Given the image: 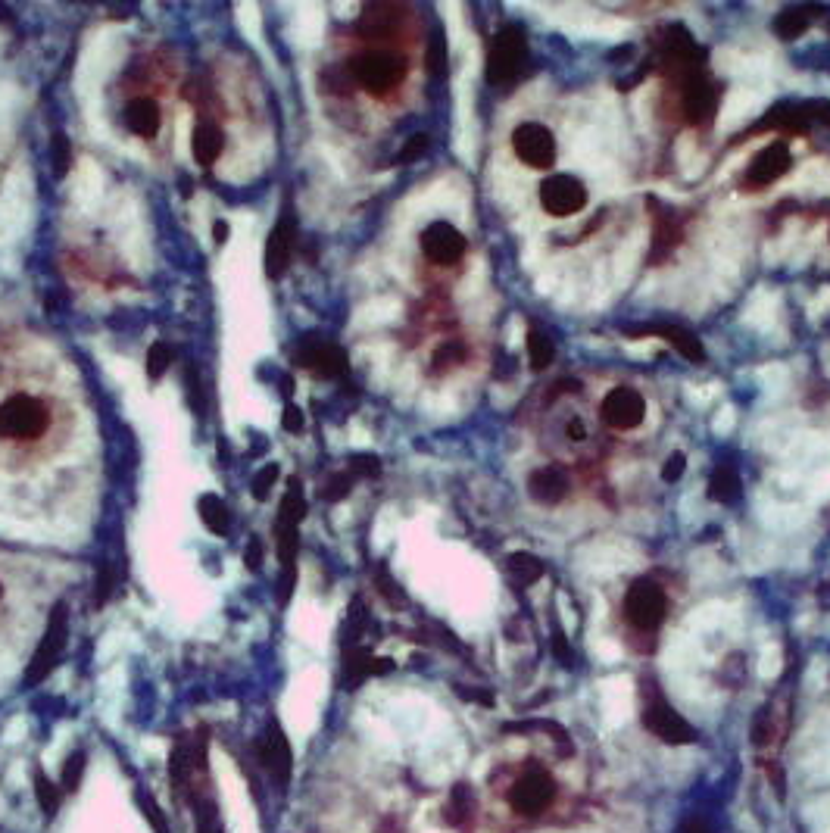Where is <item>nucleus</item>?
Segmentation results:
<instances>
[{"label":"nucleus","instance_id":"f257e3e1","mask_svg":"<svg viewBox=\"0 0 830 833\" xmlns=\"http://www.w3.org/2000/svg\"><path fill=\"white\" fill-rule=\"evenodd\" d=\"M528 66V41L525 32L515 29V25H506L503 32L494 35L487 50V82L494 88H509L522 78Z\"/></svg>","mask_w":830,"mask_h":833},{"label":"nucleus","instance_id":"f03ea898","mask_svg":"<svg viewBox=\"0 0 830 833\" xmlns=\"http://www.w3.org/2000/svg\"><path fill=\"white\" fill-rule=\"evenodd\" d=\"M50 425V412L38 397L29 394H13L10 400L0 403V437L13 440V444H25V440H38Z\"/></svg>","mask_w":830,"mask_h":833},{"label":"nucleus","instance_id":"7ed1b4c3","mask_svg":"<svg viewBox=\"0 0 830 833\" xmlns=\"http://www.w3.org/2000/svg\"><path fill=\"white\" fill-rule=\"evenodd\" d=\"M353 82L369 94H391L406 78V60L394 50H366L350 63Z\"/></svg>","mask_w":830,"mask_h":833},{"label":"nucleus","instance_id":"20e7f679","mask_svg":"<svg viewBox=\"0 0 830 833\" xmlns=\"http://www.w3.org/2000/svg\"><path fill=\"white\" fill-rule=\"evenodd\" d=\"M66 637H69V612L60 603L54 612H50V618H47V631H44V637H41V643L35 649V656L29 662V671H25V684L35 687V684L47 681V674L57 668V662L63 656Z\"/></svg>","mask_w":830,"mask_h":833},{"label":"nucleus","instance_id":"39448f33","mask_svg":"<svg viewBox=\"0 0 830 833\" xmlns=\"http://www.w3.org/2000/svg\"><path fill=\"white\" fill-rule=\"evenodd\" d=\"M668 615V596L653 581H634L625 593V618L634 631L653 634Z\"/></svg>","mask_w":830,"mask_h":833},{"label":"nucleus","instance_id":"423d86ee","mask_svg":"<svg viewBox=\"0 0 830 833\" xmlns=\"http://www.w3.org/2000/svg\"><path fill=\"white\" fill-rule=\"evenodd\" d=\"M306 515V500H303V484L294 478L284 490V500L278 509V559L284 565V571L294 568L297 559V546H300V522Z\"/></svg>","mask_w":830,"mask_h":833},{"label":"nucleus","instance_id":"0eeeda50","mask_svg":"<svg viewBox=\"0 0 830 833\" xmlns=\"http://www.w3.org/2000/svg\"><path fill=\"white\" fill-rule=\"evenodd\" d=\"M540 206L547 210L553 219H568L581 213L587 206V188L584 181L568 175V172H556L540 181Z\"/></svg>","mask_w":830,"mask_h":833},{"label":"nucleus","instance_id":"6e6552de","mask_svg":"<svg viewBox=\"0 0 830 833\" xmlns=\"http://www.w3.org/2000/svg\"><path fill=\"white\" fill-rule=\"evenodd\" d=\"M512 150L528 169L547 172L556 163V138L547 125L540 122H522L512 132Z\"/></svg>","mask_w":830,"mask_h":833},{"label":"nucleus","instance_id":"1a4fd4ad","mask_svg":"<svg viewBox=\"0 0 830 833\" xmlns=\"http://www.w3.org/2000/svg\"><path fill=\"white\" fill-rule=\"evenodd\" d=\"M643 727L650 731L653 737H659L662 743L668 746H687V743H696V731H693V724L687 718H681L678 712H674L668 702L662 699H650L646 702V709H643Z\"/></svg>","mask_w":830,"mask_h":833},{"label":"nucleus","instance_id":"9d476101","mask_svg":"<svg viewBox=\"0 0 830 833\" xmlns=\"http://www.w3.org/2000/svg\"><path fill=\"white\" fill-rule=\"evenodd\" d=\"M556 796V784H553V777L543 771V768H531L525 777H518L515 780V787L509 793V802H512V809L518 815H540V812H547L550 809V802Z\"/></svg>","mask_w":830,"mask_h":833},{"label":"nucleus","instance_id":"9b49d317","mask_svg":"<svg viewBox=\"0 0 830 833\" xmlns=\"http://www.w3.org/2000/svg\"><path fill=\"white\" fill-rule=\"evenodd\" d=\"M600 419L615 431H634L646 419V400L634 387H612L600 403Z\"/></svg>","mask_w":830,"mask_h":833},{"label":"nucleus","instance_id":"f8f14e48","mask_svg":"<svg viewBox=\"0 0 830 833\" xmlns=\"http://www.w3.org/2000/svg\"><path fill=\"white\" fill-rule=\"evenodd\" d=\"M419 244H422L425 259L434 266H456L459 259L465 256V247H469L465 244V234L450 222H431L422 231Z\"/></svg>","mask_w":830,"mask_h":833},{"label":"nucleus","instance_id":"ddd939ff","mask_svg":"<svg viewBox=\"0 0 830 833\" xmlns=\"http://www.w3.org/2000/svg\"><path fill=\"white\" fill-rule=\"evenodd\" d=\"M294 359H297V366L309 369L319 378H337L347 372L344 350L328 341H319V337H306V341H300V347L294 350Z\"/></svg>","mask_w":830,"mask_h":833},{"label":"nucleus","instance_id":"4468645a","mask_svg":"<svg viewBox=\"0 0 830 833\" xmlns=\"http://www.w3.org/2000/svg\"><path fill=\"white\" fill-rule=\"evenodd\" d=\"M790 163H793L790 147L784 141H771L765 150L756 153V160L746 166V188H756L759 191V188L774 185L777 178L787 175Z\"/></svg>","mask_w":830,"mask_h":833},{"label":"nucleus","instance_id":"2eb2a0df","mask_svg":"<svg viewBox=\"0 0 830 833\" xmlns=\"http://www.w3.org/2000/svg\"><path fill=\"white\" fill-rule=\"evenodd\" d=\"M681 110H684V119L693 122V125L712 122V116L718 110V88L699 72L687 75L684 94H681Z\"/></svg>","mask_w":830,"mask_h":833},{"label":"nucleus","instance_id":"dca6fc26","mask_svg":"<svg viewBox=\"0 0 830 833\" xmlns=\"http://www.w3.org/2000/svg\"><path fill=\"white\" fill-rule=\"evenodd\" d=\"M259 759H263V765L269 768L272 780L284 790L288 787V780H291V768H294V756H291V743L288 737L281 734V727L272 721L269 724V731L263 737V743H259Z\"/></svg>","mask_w":830,"mask_h":833},{"label":"nucleus","instance_id":"f3484780","mask_svg":"<svg viewBox=\"0 0 830 833\" xmlns=\"http://www.w3.org/2000/svg\"><path fill=\"white\" fill-rule=\"evenodd\" d=\"M291 256H294V222L291 213H284L266 241V275L281 278L291 266Z\"/></svg>","mask_w":830,"mask_h":833},{"label":"nucleus","instance_id":"a211bd4d","mask_svg":"<svg viewBox=\"0 0 830 833\" xmlns=\"http://www.w3.org/2000/svg\"><path fill=\"white\" fill-rule=\"evenodd\" d=\"M400 7L394 4H369L366 10H362L359 22H356V32L359 38H366V41H387V38H394L397 29H400Z\"/></svg>","mask_w":830,"mask_h":833},{"label":"nucleus","instance_id":"6ab92c4d","mask_svg":"<svg viewBox=\"0 0 830 833\" xmlns=\"http://www.w3.org/2000/svg\"><path fill=\"white\" fill-rule=\"evenodd\" d=\"M568 490H572V481L562 472L559 465H547V468H537V472L528 478V493L531 500L540 506H556L568 497Z\"/></svg>","mask_w":830,"mask_h":833},{"label":"nucleus","instance_id":"aec40b11","mask_svg":"<svg viewBox=\"0 0 830 833\" xmlns=\"http://www.w3.org/2000/svg\"><path fill=\"white\" fill-rule=\"evenodd\" d=\"M625 334L628 337H646V334H659V337H665V341L678 350L684 359H690V362H703L706 359V350H703V344H699V337L693 334V331H687V328H681V325H643V328H625Z\"/></svg>","mask_w":830,"mask_h":833},{"label":"nucleus","instance_id":"412c9836","mask_svg":"<svg viewBox=\"0 0 830 833\" xmlns=\"http://www.w3.org/2000/svg\"><path fill=\"white\" fill-rule=\"evenodd\" d=\"M125 125H128V132L150 141V138H157L160 132V125H163V110H160V103L153 100V97H135V100H128V107H125Z\"/></svg>","mask_w":830,"mask_h":833},{"label":"nucleus","instance_id":"4be33fe9","mask_svg":"<svg viewBox=\"0 0 830 833\" xmlns=\"http://www.w3.org/2000/svg\"><path fill=\"white\" fill-rule=\"evenodd\" d=\"M191 150H194V160L200 163V166H206L210 169L219 156H222V150H225V135H222V128L213 122V119H200L197 125H194V135H191Z\"/></svg>","mask_w":830,"mask_h":833},{"label":"nucleus","instance_id":"5701e85b","mask_svg":"<svg viewBox=\"0 0 830 833\" xmlns=\"http://www.w3.org/2000/svg\"><path fill=\"white\" fill-rule=\"evenodd\" d=\"M662 50H665V57L674 63V66H693V63H703L706 60V50L699 47L687 29H681V25H671V29L665 32V41H662Z\"/></svg>","mask_w":830,"mask_h":833},{"label":"nucleus","instance_id":"b1692460","mask_svg":"<svg viewBox=\"0 0 830 833\" xmlns=\"http://www.w3.org/2000/svg\"><path fill=\"white\" fill-rule=\"evenodd\" d=\"M681 238H684V231H681L678 216L656 203V228H653V259H656V263H659V259H665L674 247H678Z\"/></svg>","mask_w":830,"mask_h":833},{"label":"nucleus","instance_id":"393cba45","mask_svg":"<svg viewBox=\"0 0 830 833\" xmlns=\"http://www.w3.org/2000/svg\"><path fill=\"white\" fill-rule=\"evenodd\" d=\"M821 13H824L821 7H790L774 19V35L784 38V41H796L799 35L809 32L812 19L821 16Z\"/></svg>","mask_w":830,"mask_h":833},{"label":"nucleus","instance_id":"a878e982","mask_svg":"<svg viewBox=\"0 0 830 833\" xmlns=\"http://www.w3.org/2000/svg\"><path fill=\"white\" fill-rule=\"evenodd\" d=\"M740 493H743V487H740V475L734 472V468H728V465L715 468L712 478H709V497L715 503L731 506V503L740 500Z\"/></svg>","mask_w":830,"mask_h":833},{"label":"nucleus","instance_id":"bb28decb","mask_svg":"<svg viewBox=\"0 0 830 833\" xmlns=\"http://www.w3.org/2000/svg\"><path fill=\"white\" fill-rule=\"evenodd\" d=\"M506 571H509V578L512 584L518 587H531L543 578V562L531 553H512L506 559Z\"/></svg>","mask_w":830,"mask_h":833},{"label":"nucleus","instance_id":"cd10ccee","mask_svg":"<svg viewBox=\"0 0 830 833\" xmlns=\"http://www.w3.org/2000/svg\"><path fill=\"white\" fill-rule=\"evenodd\" d=\"M472 812H475V793H472V787L469 784H456L453 790H450V799H447V809H444V818L450 821V824H465L472 818Z\"/></svg>","mask_w":830,"mask_h":833},{"label":"nucleus","instance_id":"c85d7f7f","mask_svg":"<svg viewBox=\"0 0 830 833\" xmlns=\"http://www.w3.org/2000/svg\"><path fill=\"white\" fill-rule=\"evenodd\" d=\"M553 359H556V344L540 328H531L528 331V362H531V369H537V372L550 369Z\"/></svg>","mask_w":830,"mask_h":833},{"label":"nucleus","instance_id":"c756f323","mask_svg":"<svg viewBox=\"0 0 830 833\" xmlns=\"http://www.w3.org/2000/svg\"><path fill=\"white\" fill-rule=\"evenodd\" d=\"M200 518L213 534H219V537L228 534V509L216 493H203L200 497Z\"/></svg>","mask_w":830,"mask_h":833},{"label":"nucleus","instance_id":"7c9ffc66","mask_svg":"<svg viewBox=\"0 0 830 833\" xmlns=\"http://www.w3.org/2000/svg\"><path fill=\"white\" fill-rule=\"evenodd\" d=\"M191 768H194V756L188 752L185 743H178V746L172 749V756H169V777H172V787H175L178 793H185L188 777H191Z\"/></svg>","mask_w":830,"mask_h":833},{"label":"nucleus","instance_id":"2f4dec72","mask_svg":"<svg viewBox=\"0 0 830 833\" xmlns=\"http://www.w3.org/2000/svg\"><path fill=\"white\" fill-rule=\"evenodd\" d=\"M35 799H38L41 812H44L47 818H54V815L60 812V790H57L54 784H50L47 774H41V771H35Z\"/></svg>","mask_w":830,"mask_h":833},{"label":"nucleus","instance_id":"473e14b6","mask_svg":"<svg viewBox=\"0 0 830 833\" xmlns=\"http://www.w3.org/2000/svg\"><path fill=\"white\" fill-rule=\"evenodd\" d=\"M172 359H175V350H172L169 344H163V341L153 344V347L147 350V375H150V381H160V378L169 372Z\"/></svg>","mask_w":830,"mask_h":833},{"label":"nucleus","instance_id":"72a5a7b5","mask_svg":"<svg viewBox=\"0 0 830 833\" xmlns=\"http://www.w3.org/2000/svg\"><path fill=\"white\" fill-rule=\"evenodd\" d=\"M425 66L434 78H444L447 75V66H450V57H447V38L434 32L431 44H428V57H425Z\"/></svg>","mask_w":830,"mask_h":833},{"label":"nucleus","instance_id":"f704fd0d","mask_svg":"<svg viewBox=\"0 0 830 833\" xmlns=\"http://www.w3.org/2000/svg\"><path fill=\"white\" fill-rule=\"evenodd\" d=\"M85 765H88V756L79 749V752H72V756L63 762V790L66 793H75L82 787V777H85Z\"/></svg>","mask_w":830,"mask_h":833},{"label":"nucleus","instance_id":"c9c22d12","mask_svg":"<svg viewBox=\"0 0 830 833\" xmlns=\"http://www.w3.org/2000/svg\"><path fill=\"white\" fill-rule=\"evenodd\" d=\"M465 347L462 344H444V347H437V353H434V372H447V369H453V366H459V362H465Z\"/></svg>","mask_w":830,"mask_h":833},{"label":"nucleus","instance_id":"e433bc0d","mask_svg":"<svg viewBox=\"0 0 830 833\" xmlns=\"http://www.w3.org/2000/svg\"><path fill=\"white\" fill-rule=\"evenodd\" d=\"M138 805H141V815L153 824V830L157 833H169V824H166V815L160 812V805H157V799H153L150 793H144V790H138Z\"/></svg>","mask_w":830,"mask_h":833},{"label":"nucleus","instance_id":"4c0bfd02","mask_svg":"<svg viewBox=\"0 0 830 833\" xmlns=\"http://www.w3.org/2000/svg\"><path fill=\"white\" fill-rule=\"evenodd\" d=\"M278 481V465H266V468H259V475L253 478V497L256 500H266L269 493H272V484Z\"/></svg>","mask_w":830,"mask_h":833},{"label":"nucleus","instance_id":"58836bf2","mask_svg":"<svg viewBox=\"0 0 830 833\" xmlns=\"http://www.w3.org/2000/svg\"><path fill=\"white\" fill-rule=\"evenodd\" d=\"M431 141L428 135H412L406 144H403V153L397 156V163H415V160H422V156L428 153Z\"/></svg>","mask_w":830,"mask_h":833},{"label":"nucleus","instance_id":"ea45409f","mask_svg":"<svg viewBox=\"0 0 830 833\" xmlns=\"http://www.w3.org/2000/svg\"><path fill=\"white\" fill-rule=\"evenodd\" d=\"M771 731H774V724H771V706H765L756 718H752V743L765 746V743L771 740Z\"/></svg>","mask_w":830,"mask_h":833},{"label":"nucleus","instance_id":"a19ab883","mask_svg":"<svg viewBox=\"0 0 830 833\" xmlns=\"http://www.w3.org/2000/svg\"><path fill=\"white\" fill-rule=\"evenodd\" d=\"M54 169H57V175H66L69 172V166H72V150H69V141L63 138V135H57L54 138Z\"/></svg>","mask_w":830,"mask_h":833},{"label":"nucleus","instance_id":"79ce46f5","mask_svg":"<svg viewBox=\"0 0 830 833\" xmlns=\"http://www.w3.org/2000/svg\"><path fill=\"white\" fill-rule=\"evenodd\" d=\"M684 468H687L684 453H671V456L665 459V465H662V478H665V484L681 481V478H684Z\"/></svg>","mask_w":830,"mask_h":833},{"label":"nucleus","instance_id":"37998d69","mask_svg":"<svg viewBox=\"0 0 830 833\" xmlns=\"http://www.w3.org/2000/svg\"><path fill=\"white\" fill-rule=\"evenodd\" d=\"M197 833H222L219 818H216V809H213V802H203V805H200V815H197Z\"/></svg>","mask_w":830,"mask_h":833},{"label":"nucleus","instance_id":"c03bdc74","mask_svg":"<svg viewBox=\"0 0 830 833\" xmlns=\"http://www.w3.org/2000/svg\"><path fill=\"white\" fill-rule=\"evenodd\" d=\"M350 465H353V472L362 475V478H378L381 475V462L375 456H356Z\"/></svg>","mask_w":830,"mask_h":833},{"label":"nucleus","instance_id":"a18cd8bd","mask_svg":"<svg viewBox=\"0 0 830 833\" xmlns=\"http://www.w3.org/2000/svg\"><path fill=\"white\" fill-rule=\"evenodd\" d=\"M281 422H284V431H288V434H300L303 431V412L294 403H288V406H284Z\"/></svg>","mask_w":830,"mask_h":833},{"label":"nucleus","instance_id":"49530a36","mask_svg":"<svg viewBox=\"0 0 830 833\" xmlns=\"http://www.w3.org/2000/svg\"><path fill=\"white\" fill-rule=\"evenodd\" d=\"M456 693L469 702H481L484 709H494V693L490 690H475V687H456Z\"/></svg>","mask_w":830,"mask_h":833},{"label":"nucleus","instance_id":"de8ad7c7","mask_svg":"<svg viewBox=\"0 0 830 833\" xmlns=\"http://www.w3.org/2000/svg\"><path fill=\"white\" fill-rule=\"evenodd\" d=\"M347 493H350V478H347V475H334L331 484L325 487V497H328L331 503H337L341 497H347Z\"/></svg>","mask_w":830,"mask_h":833},{"label":"nucleus","instance_id":"09e8293b","mask_svg":"<svg viewBox=\"0 0 830 833\" xmlns=\"http://www.w3.org/2000/svg\"><path fill=\"white\" fill-rule=\"evenodd\" d=\"M553 653L559 656L562 665H572V646H568V640H565V634L559 628L553 631Z\"/></svg>","mask_w":830,"mask_h":833},{"label":"nucleus","instance_id":"8fccbe9b","mask_svg":"<svg viewBox=\"0 0 830 833\" xmlns=\"http://www.w3.org/2000/svg\"><path fill=\"white\" fill-rule=\"evenodd\" d=\"M110 590H113V575H110V571H103V575H100V587L94 590V606H103V603H107Z\"/></svg>","mask_w":830,"mask_h":833},{"label":"nucleus","instance_id":"3c124183","mask_svg":"<svg viewBox=\"0 0 830 833\" xmlns=\"http://www.w3.org/2000/svg\"><path fill=\"white\" fill-rule=\"evenodd\" d=\"M244 562H247L250 568H259V565H263V543H259V540H250L247 553H244Z\"/></svg>","mask_w":830,"mask_h":833},{"label":"nucleus","instance_id":"603ef678","mask_svg":"<svg viewBox=\"0 0 830 833\" xmlns=\"http://www.w3.org/2000/svg\"><path fill=\"white\" fill-rule=\"evenodd\" d=\"M812 113H815V122H818V125H827V128H830V100H812Z\"/></svg>","mask_w":830,"mask_h":833},{"label":"nucleus","instance_id":"864d4df0","mask_svg":"<svg viewBox=\"0 0 830 833\" xmlns=\"http://www.w3.org/2000/svg\"><path fill=\"white\" fill-rule=\"evenodd\" d=\"M228 234H231L228 222H225V219H216V222H213V241H216V244H225Z\"/></svg>","mask_w":830,"mask_h":833},{"label":"nucleus","instance_id":"5fc2aeb1","mask_svg":"<svg viewBox=\"0 0 830 833\" xmlns=\"http://www.w3.org/2000/svg\"><path fill=\"white\" fill-rule=\"evenodd\" d=\"M378 833H406V830H403V824H400L397 818H384V821L378 824Z\"/></svg>","mask_w":830,"mask_h":833},{"label":"nucleus","instance_id":"6e6d98bb","mask_svg":"<svg viewBox=\"0 0 830 833\" xmlns=\"http://www.w3.org/2000/svg\"><path fill=\"white\" fill-rule=\"evenodd\" d=\"M568 437H572V440H584V437H587V431H584V422H581V419H572V422H568Z\"/></svg>","mask_w":830,"mask_h":833},{"label":"nucleus","instance_id":"4d7b16f0","mask_svg":"<svg viewBox=\"0 0 830 833\" xmlns=\"http://www.w3.org/2000/svg\"><path fill=\"white\" fill-rule=\"evenodd\" d=\"M818 600H821V609H830V581L818 590Z\"/></svg>","mask_w":830,"mask_h":833},{"label":"nucleus","instance_id":"13d9d810","mask_svg":"<svg viewBox=\"0 0 830 833\" xmlns=\"http://www.w3.org/2000/svg\"><path fill=\"white\" fill-rule=\"evenodd\" d=\"M684 833H709V830H706L703 824H696V821H690V824L684 827Z\"/></svg>","mask_w":830,"mask_h":833},{"label":"nucleus","instance_id":"bf43d9fd","mask_svg":"<svg viewBox=\"0 0 830 833\" xmlns=\"http://www.w3.org/2000/svg\"><path fill=\"white\" fill-rule=\"evenodd\" d=\"M0 596H4V587H0Z\"/></svg>","mask_w":830,"mask_h":833},{"label":"nucleus","instance_id":"052dcab7","mask_svg":"<svg viewBox=\"0 0 830 833\" xmlns=\"http://www.w3.org/2000/svg\"><path fill=\"white\" fill-rule=\"evenodd\" d=\"M827 29H830V25H827Z\"/></svg>","mask_w":830,"mask_h":833}]
</instances>
